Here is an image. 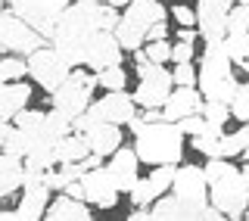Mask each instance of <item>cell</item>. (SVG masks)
I'll list each match as a JSON object with an SVG mask.
<instances>
[{"label": "cell", "instance_id": "6da1fadb", "mask_svg": "<svg viewBox=\"0 0 249 221\" xmlns=\"http://www.w3.org/2000/svg\"><path fill=\"white\" fill-rule=\"evenodd\" d=\"M119 6L109 0H78L69 3V10L59 16L56 31H53V47L66 56L69 66H84L88 62V47L97 31H115L119 25Z\"/></svg>", "mask_w": 249, "mask_h": 221}, {"label": "cell", "instance_id": "7a4b0ae2", "mask_svg": "<svg viewBox=\"0 0 249 221\" xmlns=\"http://www.w3.org/2000/svg\"><path fill=\"white\" fill-rule=\"evenodd\" d=\"M184 128L171 118L143 122L134 131V149L146 165H181L184 156Z\"/></svg>", "mask_w": 249, "mask_h": 221}, {"label": "cell", "instance_id": "3957f363", "mask_svg": "<svg viewBox=\"0 0 249 221\" xmlns=\"http://www.w3.org/2000/svg\"><path fill=\"white\" fill-rule=\"evenodd\" d=\"M233 66L237 62L231 59L228 44L215 41L206 44L199 59V91L206 100H221V103H231L233 93H237V78H233Z\"/></svg>", "mask_w": 249, "mask_h": 221}, {"label": "cell", "instance_id": "277c9868", "mask_svg": "<svg viewBox=\"0 0 249 221\" xmlns=\"http://www.w3.org/2000/svg\"><path fill=\"white\" fill-rule=\"evenodd\" d=\"M134 62H137V91L134 100L140 109H153V106H165V100L175 91V72H168L162 62L146 59L143 47L134 50Z\"/></svg>", "mask_w": 249, "mask_h": 221}, {"label": "cell", "instance_id": "5b68a950", "mask_svg": "<svg viewBox=\"0 0 249 221\" xmlns=\"http://www.w3.org/2000/svg\"><path fill=\"white\" fill-rule=\"evenodd\" d=\"M137 100L128 91H106L100 100H93L84 115L75 118V131H88L93 122H112V125H128L137 115Z\"/></svg>", "mask_w": 249, "mask_h": 221}, {"label": "cell", "instance_id": "8992f818", "mask_svg": "<svg viewBox=\"0 0 249 221\" xmlns=\"http://www.w3.org/2000/svg\"><path fill=\"white\" fill-rule=\"evenodd\" d=\"M171 193H175L178 200H181V206H184V221L202 218V212H206V206H209L206 168H199V165H178Z\"/></svg>", "mask_w": 249, "mask_h": 221}, {"label": "cell", "instance_id": "52a82bcc", "mask_svg": "<svg viewBox=\"0 0 249 221\" xmlns=\"http://www.w3.org/2000/svg\"><path fill=\"white\" fill-rule=\"evenodd\" d=\"M100 88V75L97 72H84L81 66L72 69V75L66 78V84H62L59 91H53V106L62 109V112H69L72 118L84 115L93 103V91Z\"/></svg>", "mask_w": 249, "mask_h": 221}, {"label": "cell", "instance_id": "ba28073f", "mask_svg": "<svg viewBox=\"0 0 249 221\" xmlns=\"http://www.w3.org/2000/svg\"><path fill=\"white\" fill-rule=\"evenodd\" d=\"M209 203L221 209L224 218H243L249 209V178L243 175V168L209 181Z\"/></svg>", "mask_w": 249, "mask_h": 221}, {"label": "cell", "instance_id": "9c48e42d", "mask_svg": "<svg viewBox=\"0 0 249 221\" xmlns=\"http://www.w3.org/2000/svg\"><path fill=\"white\" fill-rule=\"evenodd\" d=\"M50 41H47L41 31L31 25V22H25L22 16H16L10 6L0 13V47L6 53H25V56H31L35 50H41Z\"/></svg>", "mask_w": 249, "mask_h": 221}, {"label": "cell", "instance_id": "30bf717a", "mask_svg": "<svg viewBox=\"0 0 249 221\" xmlns=\"http://www.w3.org/2000/svg\"><path fill=\"white\" fill-rule=\"evenodd\" d=\"M28 75L35 78L47 93H53L66 84V78L72 75V66L66 62V56H62L56 47L47 44V47H41V50H35L28 56Z\"/></svg>", "mask_w": 249, "mask_h": 221}, {"label": "cell", "instance_id": "8fae6325", "mask_svg": "<svg viewBox=\"0 0 249 221\" xmlns=\"http://www.w3.org/2000/svg\"><path fill=\"white\" fill-rule=\"evenodd\" d=\"M6 6L25 22H31L53 44V31H56L59 16L69 10V0H6Z\"/></svg>", "mask_w": 249, "mask_h": 221}, {"label": "cell", "instance_id": "7c38bea8", "mask_svg": "<svg viewBox=\"0 0 249 221\" xmlns=\"http://www.w3.org/2000/svg\"><path fill=\"white\" fill-rule=\"evenodd\" d=\"M237 0H199L196 6V25H199V37L206 44L224 41L228 37V16L233 10Z\"/></svg>", "mask_w": 249, "mask_h": 221}, {"label": "cell", "instance_id": "4fadbf2b", "mask_svg": "<svg viewBox=\"0 0 249 221\" xmlns=\"http://www.w3.org/2000/svg\"><path fill=\"white\" fill-rule=\"evenodd\" d=\"M81 181H84V200H88L90 206L112 209L115 203H119L122 190H119V184H115L109 165H97V168H90Z\"/></svg>", "mask_w": 249, "mask_h": 221}, {"label": "cell", "instance_id": "5bb4252c", "mask_svg": "<svg viewBox=\"0 0 249 221\" xmlns=\"http://www.w3.org/2000/svg\"><path fill=\"white\" fill-rule=\"evenodd\" d=\"M175 175H178V165H153L150 178H140L137 187L128 193L131 203H134V206H150V203H156L165 190H171Z\"/></svg>", "mask_w": 249, "mask_h": 221}, {"label": "cell", "instance_id": "9a60e30c", "mask_svg": "<svg viewBox=\"0 0 249 221\" xmlns=\"http://www.w3.org/2000/svg\"><path fill=\"white\" fill-rule=\"evenodd\" d=\"M122 56H124V47L115 37V31H97L88 47V62L84 66L90 72H103L109 66H122Z\"/></svg>", "mask_w": 249, "mask_h": 221}, {"label": "cell", "instance_id": "2e32d148", "mask_svg": "<svg viewBox=\"0 0 249 221\" xmlns=\"http://www.w3.org/2000/svg\"><path fill=\"white\" fill-rule=\"evenodd\" d=\"M140 156H137V149L134 147H119L112 153V159H109V171H112V178H115V184H119V190L122 193H131L137 187V181H140Z\"/></svg>", "mask_w": 249, "mask_h": 221}, {"label": "cell", "instance_id": "e0dca14e", "mask_svg": "<svg viewBox=\"0 0 249 221\" xmlns=\"http://www.w3.org/2000/svg\"><path fill=\"white\" fill-rule=\"evenodd\" d=\"M206 109V97H202L199 88H175L171 91V97L165 100V106H162V112H165V118H171V122H181V118L187 115H196Z\"/></svg>", "mask_w": 249, "mask_h": 221}, {"label": "cell", "instance_id": "ac0fdd59", "mask_svg": "<svg viewBox=\"0 0 249 221\" xmlns=\"http://www.w3.org/2000/svg\"><path fill=\"white\" fill-rule=\"evenodd\" d=\"M50 190L53 187L47 181H37V184H28L22 187V203L16 206L19 212V221H41L47 218V209H50Z\"/></svg>", "mask_w": 249, "mask_h": 221}, {"label": "cell", "instance_id": "d6986e66", "mask_svg": "<svg viewBox=\"0 0 249 221\" xmlns=\"http://www.w3.org/2000/svg\"><path fill=\"white\" fill-rule=\"evenodd\" d=\"M22 184H25V159L19 153L3 149L0 153V200H10Z\"/></svg>", "mask_w": 249, "mask_h": 221}, {"label": "cell", "instance_id": "ffe728a7", "mask_svg": "<svg viewBox=\"0 0 249 221\" xmlns=\"http://www.w3.org/2000/svg\"><path fill=\"white\" fill-rule=\"evenodd\" d=\"M31 100V84L28 81H3L0 88V122H13Z\"/></svg>", "mask_w": 249, "mask_h": 221}, {"label": "cell", "instance_id": "44dd1931", "mask_svg": "<svg viewBox=\"0 0 249 221\" xmlns=\"http://www.w3.org/2000/svg\"><path fill=\"white\" fill-rule=\"evenodd\" d=\"M47 218L50 221H90L93 212H90L88 200H75V196H69L66 190H59V196L50 203V209H47Z\"/></svg>", "mask_w": 249, "mask_h": 221}, {"label": "cell", "instance_id": "7402d4cb", "mask_svg": "<svg viewBox=\"0 0 249 221\" xmlns=\"http://www.w3.org/2000/svg\"><path fill=\"white\" fill-rule=\"evenodd\" d=\"M88 144L93 153L100 156H112L115 149L122 147V125H112V122H93L88 131H84Z\"/></svg>", "mask_w": 249, "mask_h": 221}, {"label": "cell", "instance_id": "603a6c76", "mask_svg": "<svg viewBox=\"0 0 249 221\" xmlns=\"http://www.w3.org/2000/svg\"><path fill=\"white\" fill-rule=\"evenodd\" d=\"M122 16L134 19L137 25H143V28H146V35H150V28L156 25V22H165L168 10L162 6V0H134V3L124 6V13H122Z\"/></svg>", "mask_w": 249, "mask_h": 221}, {"label": "cell", "instance_id": "cb8c5ba5", "mask_svg": "<svg viewBox=\"0 0 249 221\" xmlns=\"http://www.w3.org/2000/svg\"><path fill=\"white\" fill-rule=\"evenodd\" d=\"M44 122H47V112H41V109H22V112L13 118V125L25 134V140H28V153H31V147H35V144H41V140H44Z\"/></svg>", "mask_w": 249, "mask_h": 221}, {"label": "cell", "instance_id": "d4e9b609", "mask_svg": "<svg viewBox=\"0 0 249 221\" xmlns=\"http://www.w3.org/2000/svg\"><path fill=\"white\" fill-rule=\"evenodd\" d=\"M90 153H93V149H90L88 137H84L81 131H72L69 137H62L59 144H56V156H59V162H81V159H88Z\"/></svg>", "mask_w": 249, "mask_h": 221}, {"label": "cell", "instance_id": "484cf974", "mask_svg": "<svg viewBox=\"0 0 249 221\" xmlns=\"http://www.w3.org/2000/svg\"><path fill=\"white\" fill-rule=\"evenodd\" d=\"M115 37L122 41V47H124L128 53H134V50H140V47L146 44V28L137 25V22L128 19V16H122L119 25H115Z\"/></svg>", "mask_w": 249, "mask_h": 221}, {"label": "cell", "instance_id": "4316f807", "mask_svg": "<svg viewBox=\"0 0 249 221\" xmlns=\"http://www.w3.org/2000/svg\"><path fill=\"white\" fill-rule=\"evenodd\" d=\"M72 131H75V118L69 112H62V109H56V106L47 112V122H44V137L47 140H56L59 144V140L69 137Z\"/></svg>", "mask_w": 249, "mask_h": 221}, {"label": "cell", "instance_id": "83f0119b", "mask_svg": "<svg viewBox=\"0 0 249 221\" xmlns=\"http://www.w3.org/2000/svg\"><path fill=\"white\" fill-rule=\"evenodd\" d=\"M153 218H159V221L181 218V221H184V206H181V200H178L175 193H162L159 200L153 203Z\"/></svg>", "mask_w": 249, "mask_h": 221}, {"label": "cell", "instance_id": "f1b7e54d", "mask_svg": "<svg viewBox=\"0 0 249 221\" xmlns=\"http://www.w3.org/2000/svg\"><path fill=\"white\" fill-rule=\"evenodd\" d=\"M28 75V56H16V53H6L3 62H0V81H19V78Z\"/></svg>", "mask_w": 249, "mask_h": 221}, {"label": "cell", "instance_id": "f546056e", "mask_svg": "<svg viewBox=\"0 0 249 221\" xmlns=\"http://www.w3.org/2000/svg\"><path fill=\"white\" fill-rule=\"evenodd\" d=\"M228 35H249V3H233L228 16Z\"/></svg>", "mask_w": 249, "mask_h": 221}, {"label": "cell", "instance_id": "4dcf8cb0", "mask_svg": "<svg viewBox=\"0 0 249 221\" xmlns=\"http://www.w3.org/2000/svg\"><path fill=\"white\" fill-rule=\"evenodd\" d=\"M97 75H100V88H106V91H124V84H128L124 66H109Z\"/></svg>", "mask_w": 249, "mask_h": 221}, {"label": "cell", "instance_id": "1f68e13d", "mask_svg": "<svg viewBox=\"0 0 249 221\" xmlns=\"http://www.w3.org/2000/svg\"><path fill=\"white\" fill-rule=\"evenodd\" d=\"M202 115H206V122L218 125V128H224V122H228V118H233L231 103H221V100H206V109H202Z\"/></svg>", "mask_w": 249, "mask_h": 221}, {"label": "cell", "instance_id": "d6a6232c", "mask_svg": "<svg viewBox=\"0 0 249 221\" xmlns=\"http://www.w3.org/2000/svg\"><path fill=\"white\" fill-rule=\"evenodd\" d=\"M231 112L237 122H249V81L237 84V93L231 100Z\"/></svg>", "mask_w": 249, "mask_h": 221}, {"label": "cell", "instance_id": "836d02e7", "mask_svg": "<svg viewBox=\"0 0 249 221\" xmlns=\"http://www.w3.org/2000/svg\"><path fill=\"white\" fill-rule=\"evenodd\" d=\"M224 44H228V53H231V59L237 62V66L249 56V35H228Z\"/></svg>", "mask_w": 249, "mask_h": 221}, {"label": "cell", "instance_id": "e575fe53", "mask_svg": "<svg viewBox=\"0 0 249 221\" xmlns=\"http://www.w3.org/2000/svg\"><path fill=\"white\" fill-rule=\"evenodd\" d=\"M171 50H175V44H168V41H146L143 44V53H146V59H153V62H165L171 59Z\"/></svg>", "mask_w": 249, "mask_h": 221}, {"label": "cell", "instance_id": "d590c367", "mask_svg": "<svg viewBox=\"0 0 249 221\" xmlns=\"http://www.w3.org/2000/svg\"><path fill=\"white\" fill-rule=\"evenodd\" d=\"M199 81V72L193 69V62H175V88H190Z\"/></svg>", "mask_w": 249, "mask_h": 221}, {"label": "cell", "instance_id": "8d00e7d4", "mask_svg": "<svg viewBox=\"0 0 249 221\" xmlns=\"http://www.w3.org/2000/svg\"><path fill=\"white\" fill-rule=\"evenodd\" d=\"M171 19H175L181 28H196V10H190V6H184V3L171 6Z\"/></svg>", "mask_w": 249, "mask_h": 221}, {"label": "cell", "instance_id": "74e56055", "mask_svg": "<svg viewBox=\"0 0 249 221\" xmlns=\"http://www.w3.org/2000/svg\"><path fill=\"white\" fill-rule=\"evenodd\" d=\"M178 125L184 128V134H190V137H193V134L206 131V125H209V122H206V115H202V112H196V115H187V118H181Z\"/></svg>", "mask_w": 249, "mask_h": 221}, {"label": "cell", "instance_id": "f35d334b", "mask_svg": "<svg viewBox=\"0 0 249 221\" xmlns=\"http://www.w3.org/2000/svg\"><path fill=\"white\" fill-rule=\"evenodd\" d=\"M171 62H193V41H178L171 50Z\"/></svg>", "mask_w": 249, "mask_h": 221}, {"label": "cell", "instance_id": "ab89813d", "mask_svg": "<svg viewBox=\"0 0 249 221\" xmlns=\"http://www.w3.org/2000/svg\"><path fill=\"white\" fill-rule=\"evenodd\" d=\"M165 37H168V25L165 22H156L150 28V35H146V41H165Z\"/></svg>", "mask_w": 249, "mask_h": 221}, {"label": "cell", "instance_id": "60d3db41", "mask_svg": "<svg viewBox=\"0 0 249 221\" xmlns=\"http://www.w3.org/2000/svg\"><path fill=\"white\" fill-rule=\"evenodd\" d=\"M199 28H178V41H196Z\"/></svg>", "mask_w": 249, "mask_h": 221}, {"label": "cell", "instance_id": "b9f144b4", "mask_svg": "<svg viewBox=\"0 0 249 221\" xmlns=\"http://www.w3.org/2000/svg\"><path fill=\"white\" fill-rule=\"evenodd\" d=\"M0 221H19V212H16V209H3V212H0Z\"/></svg>", "mask_w": 249, "mask_h": 221}, {"label": "cell", "instance_id": "7bdbcfd3", "mask_svg": "<svg viewBox=\"0 0 249 221\" xmlns=\"http://www.w3.org/2000/svg\"><path fill=\"white\" fill-rule=\"evenodd\" d=\"M112 6H128V3H134V0H109Z\"/></svg>", "mask_w": 249, "mask_h": 221}, {"label": "cell", "instance_id": "ee69618b", "mask_svg": "<svg viewBox=\"0 0 249 221\" xmlns=\"http://www.w3.org/2000/svg\"><path fill=\"white\" fill-rule=\"evenodd\" d=\"M243 156H246V162H243V175L249 178V149H246V153H243Z\"/></svg>", "mask_w": 249, "mask_h": 221}, {"label": "cell", "instance_id": "f6af8a7d", "mask_svg": "<svg viewBox=\"0 0 249 221\" xmlns=\"http://www.w3.org/2000/svg\"><path fill=\"white\" fill-rule=\"evenodd\" d=\"M237 3H249V0H237Z\"/></svg>", "mask_w": 249, "mask_h": 221}, {"label": "cell", "instance_id": "bcb514c9", "mask_svg": "<svg viewBox=\"0 0 249 221\" xmlns=\"http://www.w3.org/2000/svg\"><path fill=\"white\" fill-rule=\"evenodd\" d=\"M246 218H249V209H246Z\"/></svg>", "mask_w": 249, "mask_h": 221}, {"label": "cell", "instance_id": "7dc6e473", "mask_svg": "<svg viewBox=\"0 0 249 221\" xmlns=\"http://www.w3.org/2000/svg\"><path fill=\"white\" fill-rule=\"evenodd\" d=\"M100 3H103V0H100Z\"/></svg>", "mask_w": 249, "mask_h": 221}]
</instances>
